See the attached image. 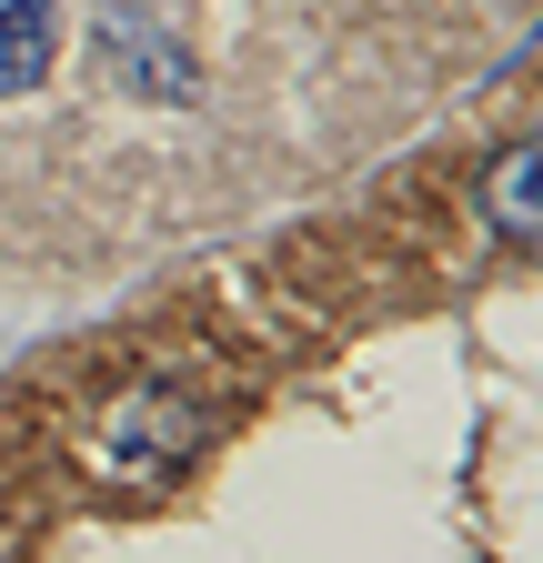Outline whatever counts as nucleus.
I'll use <instances>...</instances> for the list:
<instances>
[{
  "instance_id": "f257e3e1",
  "label": "nucleus",
  "mask_w": 543,
  "mask_h": 563,
  "mask_svg": "<svg viewBox=\"0 0 543 563\" xmlns=\"http://www.w3.org/2000/svg\"><path fill=\"white\" fill-rule=\"evenodd\" d=\"M191 443H201V412L181 393H121L101 422V463H121V473H171Z\"/></svg>"
},
{
  "instance_id": "f03ea898",
  "label": "nucleus",
  "mask_w": 543,
  "mask_h": 563,
  "mask_svg": "<svg viewBox=\"0 0 543 563\" xmlns=\"http://www.w3.org/2000/svg\"><path fill=\"white\" fill-rule=\"evenodd\" d=\"M484 211H494V232H513V242H543V141H523V152H503V162H494V181H484Z\"/></svg>"
},
{
  "instance_id": "7ed1b4c3",
  "label": "nucleus",
  "mask_w": 543,
  "mask_h": 563,
  "mask_svg": "<svg viewBox=\"0 0 543 563\" xmlns=\"http://www.w3.org/2000/svg\"><path fill=\"white\" fill-rule=\"evenodd\" d=\"M111 60L131 70V91H152V101H191V60H181L171 41H152L142 11H121V21H111Z\"/></svg>"
},
{
  "instance_id": "20e7f679",
  "label": "nucleus",
  "mask_w": 543,
  "mask_h": 563,
  "mask_svg": "<svg viewBox=\"0 0 543 563\" xmlns=\"http://www.w3.org/2000/svg\"><path fill=\"white\" fill-rule=\"evenodd\" d=\"M51 81V11L41 0H0V101Z\"/></svg>"
}]
</instances>
